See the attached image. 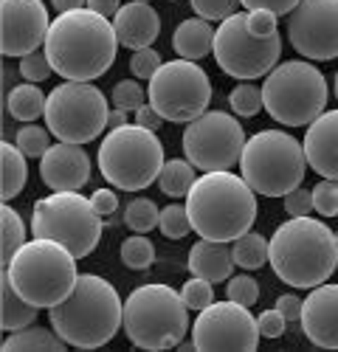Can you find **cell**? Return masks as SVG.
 <instances>
[{"instance_id":"cell-33","label":"cell","mask_w":338,"mask_h":352,"mask_svg":"<svg viewBox=\"0 0 338 352\" xmlns=\"http://www.w3.org/2000/svg\"><path fill=\"white\" fill-rule=\"evenodd\" d=\"M229 107L234 110L237 119H251L257 116L265 102H262V87H257L254 82H240L234 85V91L229 94Z\"/></svg>"},{"instance_id":"cell-26","label":"cell","mask_w":338,"mask_h":352,"mask_svg":"<svg viewBox=\"0 0 338 352\" xmlns=\"http://www.w3.org/2000/svg\"><path fill=\"white\" fill-rule=\"evenodd\" d=\"M25 178H28L25 153L12 141H0V197H3V203H9L23 192Z\"/></svg>"},{"instance_id":"cell-47","label":"cell","mask_w":338,"mask_h":352,"mask_svg":"<svg viewBox=\"0 0 338 352\" xmlns=\"http://www.w3.org/2000/svg\"><path fill=\"white\" fill-rule=\"evenodd\" d=\"M91 203H93V209L102 217H110L113 212H119V195L113 192V189H96L91 195Z\"/></svg>"},{"instance_id":"cell-25","label":"cell","mask_w":338,"mask_h":352,"mask_svg":"<svg viewBox=\"0 0 338 352\" xmlns=\"http://www.w3.org/2000/svg\"><path fill=\"white\" fill-rule=\"evenodd\" d=\"M71 344L56 333L54 327H37V324H28L17 333H9V338L3 341V352H65Z\"/></svg>"},{"instance_id":"cell-53","label":"cell","mask_w":338,"mask_h":352,"mask_svg":"<svg viewBox=\"0 0 338 352\" xmlns=\"http://www.w3.org/2000/svg\"><path fill=\"white\" fill-rule=\"evenodd\" d=\"M333 94H335V99H338V71H335V79H333Z\"/></svg>"},{"instance_id":"cell-2","label":"cell","mask_w":338,"mask_h":352,"mask_svg":"<svg viewBox=\"0 0 338 352\" xmlns=\"http://www.w3.org/2000/svg\"><path fill=\"white\" fill-rule=\"evenodd\" d=\"M268 262L273 274L291 285L310 290L324 285L338 268L335 231L316 217H291L276 226L268 240Z\"/></svg>"},{"instance_id":"cell-13","label":"cell","mask_w":338,"mask_h":352,"mask_svg":"<svg viewBox=\"0 0 338 352\" xmlns=\"http://www.w3.org/2000/svg\"><path fill=\"white\" fill-rule=\"evenodd\" d=\"M248 12H237L225 17L214 32V63L223 74H229L240 82H251L268 76L282 56V37H254L245 23Z\"/></svg>"},{"instance_id":"cell-4","label":"cell","mask_w":338,"mask_h":352,"mask_svg":"<svg viewBox=\"0 0 338 352\" xmlns=\"http://www.w3.org/2000/svg\"><path fill=\"white\" fill-rule=\"evenodd\" d=\"M51 327L71 346L96 349L116 338L124 324V305L119 290L96 274H79L71 296L48 307Z\"/></svg>"},{"instance_id":"cell-36","label":"cell","mask_w":338,"mask_h":352,"mask_svg":"<svg viewBox=\"0 0 338 352\" xmlns=\"http://www.w3.org/2000/svg\"><path fill=\"white\" fill-rule=\"evenodd\" d=\"M110 102H113V107H119V110L135 113L138 107H144L147 94H144V87H141L138 79H122V82H116V87H113Z\"/></svg>"},{"instance_id":"cell-17","label":"cell","mask_w":338,"mask_h":352,"mask_svg":"<svg viewBox=\"0 0 338 352\" xmlns=\"http://www.w3.org/2000/svg\"><path fill=\"white\" fill-rule=\"evenodd\" d=\"M51 17L43 0H0V51L25 56L45 45Z\"/></svg>"},{"instance_id":"cell-9","label":"cell","mask_w":338,"mask_h":352,"mask_svg":"<svg viewBox=\"0 0 338 352\" xmlns=\"http://www.w3.org/2000/svg\"><path fill=\"white\" fill-rule=\"evenodd\" d=\"M327 79L310 60L279 63L262 82V102L282 127H307L327 110Z\"/></svg>"},{"instance_id":"cell-5","label":"cell","mask_w":338,"mask_h":352,"mask_svg":"<svg viewBox=\"0 0 338 352\" xmlns=\"http://www.w3.org/2000/svg\"><path fill=\"white\" fill-rule=\"evenodd\" d=\"M20 296L34 307H54L71 296L76 287V256L56 240L34 237L3 268Z\"/></svg>"},{"instance_id":"cell-23","label":"cell","mask_w":338,"mask_h":352,"mask_svg":"<svg viewBox=\"0 0 338 352\" xmlns=\"http://www.w3.org/2000/svg\"><path fill=\"white\" fill-rule=\"evenodd\" d=\"M172 48L181 60H203L214 48V28L209 20L203 17H189L183 23H178L175 34H172Z\"/></svg>"},{"instance_id":"cell-35","label":"cell","mask_w":338,"mask_h":352,"mask_svg":"<svg viewBox=\"0 0 338 352\" xmlns=\"http://www.w3.org/2000/svg\"><path fill=\"white\" fill-rule=\"evenodd\" d=\"M14 144L25 153V158H43L51 146V130L48 127H37L32 124H23L14 135Z\"/></svg>"},{"instance_id":"cell-40","label":"cell","mask_w":338,"mask_h":352,"mask_svg":"<svg viewBox=\"0 0 338 352\" xmlns=\"http://www.w3.org/2000/svg\"><path fill=\"white\" fill-rule=\"evenodd\" d=\"M240 0H192V12L209 23H223L225 17L237 14Z\"/></svg>"},{"instance_id":"cell-43","label":"cell","mask_w":338,"mask_h":352,"mask_svg":"<svg viewBox=\"0 0 338 352\" xmlns=\"http://www.w3.org/2000/svg\"><path fill=\"white\" fill-rule=\"evenodd\" d=\"M282 206H285L288 217H307L313 212V189H304V186H296L293 192H288L282 197Z\"/></svg>"},{"instance_id":"cell-21","label":"cell","mask_w":338,"mask_h":352,"mask_svg":"<svg viewBox=\"0 0 338 352\" xmlns=\"http://www.w3.org/2000/svg\"><path fill=\"white\" fill-rule=\"evenodd\" d=\"M113 28H116L119 45L130 51L153 48V43L161 34V17L150 3H124L119 14L113 17Z\"/></svg>"},{"instance_id":"cell-8","label":"cell","mask_w":338,"mask_h":352,"mask_svg":"<svg viewBox=\"0 0 338 352\" xmlns=\"http://www.w3.org/2000/svg\"><path fill=\"white\" fill-rule=\"evenodd\" d=\"M96 161L102 178L124 192L147 189L153 181H158L166 164L161 138L155 135V130H147L141 124L113 127L99 144Z\"/></svg>"},{"instance_id":"cell-37","label":"cell","mask_w":338,"mask_h":352,"mask_svg":"<svg viewBox=\"0 0 338 352\" xmlns=\"http://www.w3.org/2000/svg\"><path fill=\"white\" fill-rule=\"evenodd\" d=\"M181 296H183V302H186L189 310L201 313L203 307H209V305L214 302V287H212V282L203 279V276H192V279L183 282Z\"/></svg>"},{"instance_id":"cell-32","label":"cell","mask_w":338,"mask_h":352,"mask_svg":"<svg viewBox=\"0 0 338 352\" xmlns=\"http://www.w3.org/2000/svg\"><path fill=\"white\" fill-rule=\"evenodd\" d=\"M122 262L130 271H147L155 262V245L147 234H133L122 243Z\"/></svg>"},{"instance_id":"cell-1","label":"cell","mask_w":338,"mask_h":352,"mask_svg":"<svg viewBox=\"0 0 338 352\" xmlns=\"http://www.w3.org/2000/svg\"><path fill=\"white\" fill-rule=\"evenodd\" d=\"M43 51L56 76L68 82H93L116 63L119 37L110 17L84 6L51 20Z\"/></svg>"},{"instance_id":"cell-16","label":"cell","mask_w":338,"mask_h":352,"mask_svg":"<svg viewBox=\"0 0 338 352\" xmlns=\"http://www.w3.org/2000/svg\"><path fill=\"white\" fill-rule=\"evenodd\" d=\"M288 40L310 63L338 60V0H302L288 14Z\"/></svg>"},{"instance_id":"cell-19","label":"cell","mask_w":338,"mask_h":352,"mask_svg":"<svg viewBox=\"0 0 338 352\" xmlns=\"http://www.w3.org/2000/svg\"><path fill=\"white\" fill-rule=\"evenodd\" d=\"M302 333L310 344L338 349V285H316L302 302Z\"/></svg>"},{"instance_id":"cell-48","label":"cell","mask_w":338,"mask_h":352,"mask_svg":"<svg viewBox=\"0 0 338 352\" xmlns=\"http://www.w3.org/2000/svg\"><path fill=\"white\" fill-rule=\"evenodd\" d=\"M276 307L282 310V316H285L288 321L302 318V299L296 296V293H282V296L276 299Z\"/></svg>"},{"instance_id":"cell-7","label":"cell","mask_w":338,"mask_h":352,"mask_svg":"<svg viewBox=\"0 0 338 352\" xmlns=\"http://www.w3.org/2000/svg\"><path fill=\"white\" fill-rule=\"evenodd\" d=\"M307 166L304 144L282 130L254 133L240 158V175L262 197H285L302 186Z\"/></svg>"},{"instance_id":"cell-49","label":"cell","mask_w":338,"mask_h":352,"mask_svg":"<svg viewBox=\"0 0 338 352\" xmlns=\"http://www.w3.org/2000/svg\"><path fill=\"white\" fill-rule=\"evenodd\" d=\"M164 122H166V119H164V116H161L150 102H147L144 107H138V110H135V124L147 127V130H158Z\"/></svg>"},{"instance_id":"cell-34","label":"cell","mask_w":338,"mask_h":352,"mask_svg":"<svg viewBox=\"0 0 338 352\" xmlns=\"http://www.w3.org/2000/svg\"><path fill=\"white\" fill-rule=\"evenodd\" d=\"M158 228L166 240H183L192 231V220L186 212V203H169L166 209H161V220Z\"/></svg>"},{"instance_id":"cell-18","label":"cell","mask_w":338,"mask_h":352,"mask_svg":"<svg viewBox=\"0 0 338 352\" xmlns=\"http://www.w3.org/2000/svg\"><path fill=\"white\" fill-rule=\"evenodd\" d=\"M40 178L51 192H79L91 181V158L82 144L56 141L40 158Z\"/></svg>"},{"instance_id":"cell-3","label":"cell","mask_w":338,"mask_h":352,"mask_svg":"<svg viewBox=\"0 0 338 352\" xmlns=\"http://www.w3.org/2000/svg\"><path fill=\"white\" fill-rule=\"evenodd\" d=\"M192 231L206 240L234 243L257 220V192L229 169L203 172L186 195Z\"/></svg>"},{"instance_id":"cell-45","label":"cell","mask_w":338,"mask_h":352,"mask_svg":"<svg viewBox=\"0 0 338 352\" xmlns=\"http://www.w3.org/2000/svg\"><path fill=\"white\" fill-rule=\"evenodd\" d=\"M276 14L273 12H262V9H257V12H248V17H245V23H248V32L254 34V37H273V34H279L276 32Z\"/></svg>"},{"instance_id":"cell-14","label":"cell","mask_w":338,"mask_h":352,"mask_svg":"<svg viewBox=\"0 0 338 352\" xmlns=\"http://www.w3.org/2000/svg\"><path fill=\"white\" fill-rule=\"evenodd\" d=\"M245 130L237 116L223 110H206L183 127V158H189L201 172H220L240 164L245 150Z\"/></svg>"},{"instance_id":"cell-42","label":"cell","mask_w":338,"mask_h":352,"mask_svg":"<svg viewBox=\"0 0 338 352\" xmlns=\"http://www.w3.org/2000/svg\"><path fill=\"white\" fill-rule=\"evenodd\" d=\"M161 65H164V60L155 48H141V51H133V56H130V74L144 82H150Z\"/></svg>"},{"instance_id":"cell-39","label":"cell","mask_w":338,"mask_h":352,"mask_svg":"<svg viewBox=\"0 0 338 352\" xmlns=\"http://www.w3.org/2000/svg\"><path fill=\"white\" fill-rule=\"evenodd\" d=\"M313 212L322 217H338V181L322 178L313 186Z\"/></svg>"},{"instance_id":"cell-44","label":"cell","mask_w":338,"mask_h":352,"mask_svg":"<svg viewBox=\"0 0 338 352\" xmlns=\"http://www.w3.org/2000/svg\"><path fill=\"white\" fill-rule=\"evenodd\" d=\"M257 327H260V336L262 338H279V336H285V330H288V318L282 316V310L273 305L271 310H262L260 313Z\"/></svg>"},{"instance_id":"cell-30","label":"cell","mask_w":338,"mask_h":352,"mask_svg":"<svg viewBox=\"0 0 338 352\" xmlns=\"http://www.w3.org/2000/svg\"><path fill=\"white\" fill-rule=\"evenodd\" d=\"M232 254L234 262L245 271H257L268 262V240L257 231H245L243 237H237L232 243Z\"/></svg>"},{"instance_id":"cell-38","label":"cell","mask_w":338,"mask_h":352,"mask_svg":"<svg viewBox=\"0 0 338 352\" xmlns=\"http://www.w3.org/2000/svg\"><path fill=\"white\" fill-rule=\"evenodd\" d=\"M225 296H229L232 302L245 305V307H254L260 302V285H257V279L248 276V274L232 276L229 285H225Z\"/></svg>"},{"instance_id":"cell-20","label":"cell","mask_w":338,"mask_h":352,"mask_svg":"<svg viewBox=\"0 0 338 352\" xmlns=\"http://www.w3.org/2000/svg\"><path fill=\"white\" fill-rule=\"evenodd\" d=\"M302 144L310 169L338 181V110H324L316 122H310Z\"/></svg>"},{"instance_id":"cell-12","label":"cell","mask_w":338,"mask_h":352,"mask_svg":"<svg viewBox=\"0 0 338 352\" xmlns=\"http://www.w3.org/2000/svg\"><path fill=\"white\" fill-rule=\"evenodd\" d=\"M147 102L166 122L189 124L203 116L212 102L209 74L192 60H169L147 85Z\"/></svg>"},{"instance_id":"cell-6","label":"cell","mask_w":338,"mask_h":352,"mask_svg":"<svg viewBox=\"0 0 338 352\" xmlns=\"http://www.w3.org/2000/svg\"><path fill=\"white\" fill-rule=\"evenodd\" d=\"M189 330L183 296L161 282L138 285L124 299V336L141 349L178 346Z\"/></svg>"},{"instance_id":"cell-27","label":"cell","mask_w":338,"mask_h":352,"mask_svg":"<svg viewBox=\"0 0 338 352\" xmlns=\"http://www.w3.org/2000/svg\"><path fill=\"white\" fill-rule=\"evenodd\" d=\"M45 102H48V96L37 87V82H23L9 91L6 110H9L12 119L32 124L40 119V116H45Z\"/></svg>"},{"instance_id":"cell-51","label":"cell","mask_w":338,"mask_h":352,"mask_svg":"<svg viewBox=\"0 0 338 352\" xmlns=\"http://www.w3.org/2000/svg\"><path fill=\"white\" fill-rule=\"evenodd\" d=\"M51 6L56 9V12H74V9H84L88 6V0H51Z\"/></svg>"},{"instance_id":"cell-24","label":"cell","mask_w":338,"mask_h":352,"mask_svg":"<svg viewBox=\"0 0 338 352\" xmlns=\"http://www.w3.org/2000/svg\"><path fill=\"white\" fill-rule=\"evenodd\" d=\"M37 310L34 305H28L20 293L14 290V285L9 282V276H0V327L6 333H17L28 324L37 321Z\"/></svg>"},{"instance_id":"cell-22","label":"cell","mask_w":338,"mask_h":352,"mask_svg":"<svg viewBox=\"0 0 338 352\" xmlns=\"http://www.w3.org/2000/svg\"><path fill=\"white\" fill-rule=\"evenodd\" d=\"M186 265H189L192 276H203L212 285H217V282H229L232 279V271H234L237 262H234V254H232L229 243H217V240L201 237L192 245Z\"/></svg>"},{"instance_id":"cell-46","label":"cell","mask_w":338,"mask_h":352,"mask_svg":"<svg viewBox=\"0 0 338 352\" xmlns=\"http://www.w3.org/2000/svg\"><path fill=\"white\" fill-rule=\"evenodd\" d=\"M302 3V0H240V6H245V12H273L276 17L279 14H291L296 6Z\"/></svg>"},{"instance_id":"cell-50","label":"cell","mask_w":338,"mask_h":352,"mask_svg":"<svg viewBox=\"0 0 338 352\" xmlns=\"http://www.w3.org/2000/svg\"><path fill=\"white\" fill-rule=\"evenodd\" d=\"M88 9H93V12H99V14L113 20L122 9V0H88Z\"/></svg>"},{"instance_id":"cell-54","label":"cell","mask_w":338,"mask_h":352,"mask_svg":"<svg viewBox=\"0 0 338 352\" xmlns=\"http://www.w3.org/2000/svg\"><path fill=\"white\" fill-rule=\"evenodd\" d=\"M133 3H150V0H133Z\"/></svg>"},{"instance_id":"cell-52","label":"cell","mask_w":338,"mask_h":352,"mask_svg":"<svg viewBox=\"0 0 338 352\" xmlns=\"http://www.w3.org/2000/svg\"><path fill=\"white\" fill-rule=\"evenodd\" d=\"M124 124H130V122H127V110L113 107V110H110V122H107V127L113 130V127H124Z\"/></svg>"},{"instance_id":"cell-15","label":"cell","mask_w":338,"mask_h":352,"mask_svg":"<svg viewBox=\"0 0 338 352\" xmlns=\"http://www.w3.org/2000/svg\"><path fill=\"white\" fill-rule=\"evenodd\" d=\"M260 327L240 302H212L192 324V341L201 352H254L260 346Z\"/></svg>"},{"instance_id":"cell-28","label":"cell","mask_w":338,"mask_h":352,"mask_svg":"<svg viewBox=\"0 0 338 352\" xmlns=\"http://www.w3.org/2000/svg\"><path fill=\"white\" fill-rule=\"evenodd\" d=\"M194 164L189 158H169L158 175V189L166 195V197H186L192 184L197 181L194 175Z\"/></svg>"},{"instance_id":"cell-10","label":"cell","mask_w":338,"mask_h":352,"mask_svg":"<svg viewBox=\"0 0 338 352\" xmlns=\"http://www.w3.org/2000/svg\"><path fill=\"white\" fill-rule=\"evenodd\" d=\"M32 234L63 243L76 259L93 254L102 240V214L79 192H51L34 203Z\"/></svg>"},{"instance_id":"cell-55","label":"cell","mask_w":338,"mask_h":352,"mask_svg":"<svg viewBox=\"0 0 338 352\" xmlns=\"http://www.w3.org/2000/svg\"><path fill=\"white\" fill-rule=\"evenodd\" d=\"M335 240H338V231H335Z\"/></svg>"},{"instance_id":"cell-11","label":"cell","mask_w":338,"mask_h":352,"mask_svg":"<svg viewBox=\"0 0 338 352\" xmlns=\"http://www.w3.org/2000/svg\"><path fill=\"white\" fill-rule=\"evenodd\" d=\"M110 122L107 96L93 82H63L48 94L45 127L56 141L91 144L102 135Z\"/></svg>"},{"instance_id":"cell-29","label":"cell","mask_w":338,"mask_h":352,"mask_svg":"<svg viewBox=\"0 0 338 352\" xmlns=\"http://www.w3.org/2000/svg\"><path fill=\"white\" fill-rule=\"evenodd\" d=\"M25 243V226H23V217L9 206V203H3L0 206V265H9L12 256L23 248Z\"/></svg>"},{"instance_id":"cell-41","label":"cell","mask_w":338,"mask_h":352,"mask_svg":"<svg viewBox=\"0 0 338 352\" xmlns=\"http://www.w3.org/2000/svg\"><path fill=\"white\" fill-rule=\"evenodd\" d=\"M51 74H54V65H51L45 51H34V54L20 56V76L25 82H45Z\"/></svg>"},{"instance_id":"cell-31","label":"cell","mask_w":338,"mask_h":352,"mask_svg":"<svg viewBox=\"0 0 338 352\" xmlns=\"http://www.w3.org/2000/svg\"><path fill=\"white\" fill-rule=\"evenodd\" d=\"M161 220V209L150 197H133L124 209V226L133 234H150Z\"/></svg>"},{"instance_id":"cell-56","label":"cell","mask_w":338,"mask_h":352,"mask_svg":"<svg viewBox=\"0 0 338 352\" xmlns=\"http://www.w3.org/2000/svg\"><path fill=\"white\" fill-rule=\"evenodd\" d=\"M172 3H175V0H172Z\"/></svg>"}]
</instances>
